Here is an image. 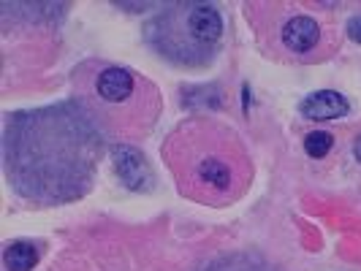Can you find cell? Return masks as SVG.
Listing matches in <instances>:
<instances>
[{
	"label": "cell",
	"mask_w": 361,
	"mask_h": 271,
	"mask_svg": "<svg viewBox=\"0 0 361 271\" xmlns=\"http://www.w3.org/2000/svg\"><path fill=\"white\" fill-rule=\"evenodd\" d=\"M104 133L82 103L17 111L3 130V165L19 196L38 203H66L90 190Z\"/></svg>",
	"instance_id": "obj_1"
},
{
	"label": "cell",
	"mask_w": 361,
	"mask_h": 271,
	"mask_svg": "<svg viewBox=\"0 0 361 271\" xmlns=\"http://www.w3.org/2000/svg\"><path fill=\"white\" fill-rule=\"evenodd\" d=\"M166 160L188 196L212 203L242 193V177L247 174L242 141L209 122H185L171 133L166 139Z\"/></svg>",
	"instance_id": "obj_2"
},
{
	"label": "cell",
	"mask_w": 361,
	"mask_h": 271,
	"mask_svg": "<svg viewBox=\"0 0 361 271\" xmlns=\"http://www.w3.org/2000/svg\"><path fill=\"white\" fill-rule=\"evenodd\" d=\"M147 44L180 65H204L223 38V17L209 3H171L145 25Z\"/></svg>",
	"instance_id": "obj_3"
},
{
	"label": "cell",
	"mask_w": 361,
	"mask_h": 271,
	"mask_svg": "<svg viewBox=\"0 0 361 271\" xmlns=\"http://www.w3.org/2000/svg\"><path fill=\"white\" fill-rule=\"evenodd\" d=\"M139 76L136 73L126 71V68H117V65H109V68H101L98 76H95V92L98 98L111 108H128L133 101V95L139 90Z\"/></svg>",
	"instance_id": "obj_4"
},
{
	"label": "cell",
	"mask_w": 361,
	"mask_h": 271,
	"mask_svg": "<svg viewBox=\"0 0 361 271\" xmlns=\"http://www.w3.org/2000/svg\"><path fill=\"white\" fill-rule=\"evenodd\" d=\"M111 165L117 179L126 184L128 190H147L152 184V174L147 165L145 155L130 144H117L111 149Z\"/></svg>",
	"instance_id": "obj_5"
},
{
	"label": "cell",
	"mask_w": 361,
	"mask_h": 271,
	"mask_svg": "<svg viewBox=\"0 0 361 271\" xmlns=\"http://www.w3.org/2000/svg\"><path fill=\"white\" fill-rule=\"evenodd\" d=\"M321 38H324L321 25L310 17V14H293V17L283 25V30H280L283 46H288L290 52H296V54H310L321 44Z\"/></svg>",
	"instance_id": "obj_6"
},
{
	"label": "cell",
	"mask_w": 361,
	"mask_h": 271,
	"mask_svg": "<svg viewBox=\"0 0 361 271\" xmlns=\"http://www.w3.org/2000/svg\"><path fill=\"white\" fill-rule=\"evenodd\" d=\"M348 98L340 95V92L334 90H318L307 95L305 98V103H302V111H305V117L310 120H318V122H326V120H337V117H345L348 114Z\"/></svg>",
	"instance_id": "obj_7"
},
{
	"label": "cell",
	"mask_w": 361,
	"mask_h": 271,
	"mask_svg": "<svg viewBox=\"0 0 361 271\" xmlns=\"http://www.w3.org/2000/svg\"><path fill=\"white\" fill-rule=\"evenodd\" d=\"M3 263L8 271H30L38 263V250L30 241H14L6 247Z\"/></svg>",
	"instance_id": "obj_8"
},
{
	"label": "cell",
	"mask_w": 361,
	"mask_h": 271,
	"mask_svg": "<svg viewBox=\"0 0 361 271\" xmlns=\"http://www.w3.org/2000/svg\"><path fill=\"white\" fill-rule=\"evenodd\" d=\"M331 146H334V136L326 130H312L305 139V152L310 158H326L331 152Z\"/></svg>",
	"instance_id": "obj_9"
},
{
	"label": "cell",
	"mask_w": 361,
	"mask_h": 271,
	"mask_svg": "<svg viewBox=\"0 0 361 271\" xmlns=\"http://www.w3.org/2000/svg\"><path fill=\"white\" fill-rule=\"evenodd\" d=\"M212 271H261V266H255L253 260H247V258H231V260L217 263Z\"/></svg>",
	"instance_id": "obj_10"
},
{
	"label": "cell",
	"mask_w": 361,
	"mask_h": 271,
	"mask_svg": "<svg viewBox=\"0 0 361 271\" xmlns=\"http://www.w3.org/2000/svg\"><path fill=\"white\" fill-rule=\"evenodd\" d=\"M348 36L353 38L356 44H361V14L348 19Z\"/></svg>",
	"instance_id": "obj_11"
},
{
	"label": "cell",
	"mask_w": 361,
	"mask_h": 271,
	"mask_svg": "<svg viewBox=\"0 0 361 271\" xmlns=\"http://www.w3.org/2000/svg\"><path fill=\"white\" fill-rule=\"evenodd\" d=\"M353 152H356V160L361 163V136H359V141H356V146H353Z\"/></svg>",
	"instance_id": "obj_12"
}]
</instances>
